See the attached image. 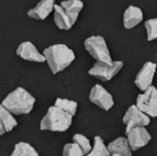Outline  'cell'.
Returning <instances> with one entry per match:
<instances>
[{"mask_svg":"<svg viewBox=\"0 0 157 156\" xmlns=\"http://www.w3.org/2000/svg\"><path fill=\"white\" fill-rule=\"evenodd\" d=\"M63 156H85V154L78 146V144L74 143L64 145L63 150Z\"/></svg>","mask_w":157,"mask_h":156,"instance_id":"cell-23","label":"cell"},{"mask_svg":"<svg viewBox=\"0 0 157 156\" xmlns=\"http://www.w3.org/2000/svg\"><path fill=\"white\" fill-rule=\"evenodd\" d=\"M86 50L97 62H103L106 63H112L109 50L107 42L102 36H91L84 42Z\"/></svg>","mask_w":157,"mask_h":156,"instance_id":"cell-4","label":"cell"},{"mask_svg":"<svg viewBox=\"0 0 157 156\" xmlns=\"http://www.w3.org/2000/svg\"><path fill=\"white\" fill-rule=\"evenodd\" d=\"M17 54L25 61L43 63L45 62V57L40 53L35 45L30 41H24L20 43L17 49Z\"/></svg>","mask_w":157,"mask_h":156,"instance_id":"cell-11","label":"cell"},{"mask_svg":"<svg viewBox=\"0 0 157 156\" xmlns=\"http://www.w3.org/2000/svg\"><path fill=\"white\" fill-rule=\"evenodd\" d=\"M73 141L74 143L78 144V146L82 149L85 155H86L92 149L89 140L82 134H75L73 137Z\"/></svg>","mask_w":157,"mask_h":156,"instance_id":"cell-21","label":"cell"},{"mask_svg":"<svg viewBox=\"0 0 157 156\" xmlns=\"http://www.w3.org/2000/svg\"><path fill=\"white\" fill-rule=\"evenodd\" d=\"M129 144L132 151H137L144 146H146L152 136L149 131L145 129V127H135L132 128L130 131L126 133Z\"/></svg>","mask_w":157,"mask_h":156,"instance_id":"cell-9","label":"cell"},{"mask_svg":"<svg viewBox=\"0 0 157 156\" xmlns=\"http://www.w3.org/2000/svg\"><path fill=\"white\" fill-rule=\"evenodd\" d=\"M136 106L146 115L152 118L157 117V89L151 86L136 100Z\"/></svg>","mask_w":157,"mask_h":156,"instance_id":"cell-6","label":"cell"},{"mask_svg":"<svg viewBox=\"0 0 157 156\" xmlns=\"http://www.w3.org/2000/svg\"><path fill=\"white\" fill-rule=\"evenodd\" d=\"M54 23L55 25L60 29H70L73 27V24L69 18V17L67 16V14L65 13L64 9L63 8V6L61 5H56L54 6Z\"/></svg>","mask_w":157,"mask_h":156,"instance_id":"cell-16","label":"cell"},{"mask_svg":"<svg viewBox=\"0 0 157 156\" xmlns=\"http://www.w3.org/2000/svg\"><path fill=\"white\" fill-rule=\"evenodd\" d=\"M108 149L111 154H117L124 156H132V150L129 144L128 139L120 137L108 145Z\"/></svg>","mask_w":157,"mask_h":156,"instance_id":"cell-14","label":"cell"},{"mask_svg":"<svg viewBox=\"0 0 157 156\" xmlns=\"http://www.w3.org/2000/svg\"><path fill=\"white\" fill-rule=\"evenodd\" d=\"M144 19L142 9L135 6H130L123 14V25L127 29H131L139 25Z\"/></svg>","mask_w":157,"mask_h":156,"instance_id":"cell-13","label":"cell"},{"mask_svg":"<svg viewBox=\"0 0 157 156\" xmlns=\"http://www.w3.org/2000/svg\"><path fill=\"white\" fill-rule=\"evenodd\" d=\"M54 106L63 110L64 112L72 115L73 117L76 114L77 111V103L75 101L69 100L66 98H57Z\"/></svg>","mask_w":157,"mask_h":156,"instance_id":"cell-20","label":"cell"},{"mask_svg":"<svg viewBox=\"0 0 157 156\" xmlns=\"http://www.w3.org/2000/svg\"><path fill=\"white\" fill-rule=\"evenodd\" d=\"M122 67L123 63L121 61H113L112 63L97 62L88 71V74L102 81H109L121 70Z\"/></svg>","mask_w":157,"mask_h":156,"instance_id":"cell-5","label":"cell"},{"mask_svg":"<svg viewBox=\"0 0 157 156\" xmlns=\"http://www.w3.org/2000/svg\"><path fill=\"white\" fill-rule=\"evenodd\" d=\"M10 156H39V154L29 143L20 142L15 145Z\"/></svg>","mask_w":157,"mask_h":156,"instance_id":"cell-19","label":"cell"},{"mask_svg":"<svg viewBox=\"0 0 157 156\" xmlns=\"http://www.w3.org/2000/svg\"><path fill=\"white\" fill-rule=\"evenodd\" d=\"M36 102L35 97L23 87H17L9 93L2 101V105L14 115L29 114Z\"/></svg>","mask_w":157,"mask_h":156,"instance_id":"cell-2","label":"cell"},{"mask_svg":"<svg viewBox=\"0 0 157 156\" xmlns=\"http://www.w3.org/2000/svg\"><path fill=\"white\" fill-rule=\"evenodd\" d=\"M151 117L143 112L136 105L131 106L123 117V123L126 125V133L135 127H145L151 122Z\"/></svg>","mask_w":157,"mask_h":156,"instance_id":"cell-7","label":"cell"},{"mask_svg":"<svg viewBox=\"0 0 157 156\" xmlns=\"http://www.w3.org/2000/svg\"><path fill=\"white\" fill-rule=\"evenodd\" d=\"M110 156H124V155H121V154H111Z\"/></svg>","mask_w":157,"mask_h":156,"instance_id":"cell-25","label":"cell"},{"mask_svg":"<svg viewBox=\"0 0 157 156\" xmlns=\"http://www.w3.org/2000/svg\"><path fill=\"white\" fill-rule=\"evenodd\" d=\"M72 122V115L64 112L55 106H52L49 108L46 115L42 118L40 128L41 131L63 132L71 127Z\"/></svg>","mask_w":157,"mask_h":156,"instance_id":"cell-3","label":"cell"},{"mask_svg":"<svg viewBox=\"0 0 157 156\" xmlns=\"http://www.w3.org/2000/svg\"><path fill=\"white\" fill-rule=\"evenodd\" d=\"M43 55L54 74L66 69L75 59L74 51L65 44H53L43 51Z\"/></svg>","mask_w":157,"mask_h":156,"instance_id":"cell-1","label":"cell"},{"mask_svg":"<svg viewBox=\"0 0 157 156\" xmlns=\"http://www.w3.org/2000/svg\"><path fill=\"white\" fill-rule=\"evenodd\" d=\"M0 120L2 121L6 132L11 131L15 127L17 126V122L8 109H6L2 104H0Z\"/></svg>","mask_w":157,"mask_h":156,"instance_id":"cell-17","label":"cell"},{"mask_svg":"<svg viewBox=\"0 0 157 156\" xmlns=\"http://www.w3.org/2000/svg\"><path fill=\"white\" fill-rule=\"evenodd\" d=\"M55 0H40L37 6L28 12V16L35 19H45L52 12Z\"/></svg>","mask_w":157,"mask_h":156,"instance_id":"cell-12","label":"cell"},{"mask_svg":"<svg viewBox=\"0 0 157 156\" xmlns=\"http://www.w3.org/2000/svg\"><path fill=\"white\" fill-rule=\"evenodd\" d=\"M89 100L106 111L109 110L114 106V100L111 94L101 85H96L91 89L89 94Z\"/></svg>","mask_w":157,"mask_h":156,"instance_id":"cell-8","label":"cell"},{"mask_svg":"<svg viewBox=\"0 0 157 156\" xmlns=\"http://www.w3.org/2000/svg\"><path fill=\"white\" fill-rule=\"evenodd\" d=\"M60 5L63 6L74 25L78 18L79 13L84 7V3L81 0H64Z\"/></svg>","mask_w":157,"mask_h":156,"instance_id":"cell-15","label":"cell"},{"mask_svg":"<svg viewBox=\"0 0 157 156\" xmlns=\"http://www.w3.org/2000/svg\"><path fill=\"white\" fill-rule=\"evenodd\" d=\"M156 68V63L153 62H147L144 64L134 80L135 85L140 90L145 91L149 86H152Z\"/></svg>","mask_w":157,"mask_h":156,"instance_id":"cell-10","label":"cell"},{"mask_svg":"<svg viewBox=\"0 0 157 156\" xmlns=\"http://www.w3.org/2000/svg\"><path fill=\"white\" fill-rule=\"evenodd\" d=\"M6 132V130H5V127H4V125H3L2 121L0 120V136L4 135Z\"/></svg>","mask_w":157,"mask_h":156,"instance_id":"cell-24","label":"cell"},{"mask_svg":"<svg viewBox=\"0 0 157 156\" xmlns=\"http://www.w3.org/2000/svg\"><path fill=\"white\" fill-rule=\"evenodd\" d=\"M108 146L105 145L102 138L100 136H96L94 139V145L91 151L86 154V156H110Z\"/></svg>","mask_w":157,"mask_h":156,"instance_id":"cell-18","label":"cell"},{"mask_svg":"<svg viewBox=\"0 0 157 156\" xmlns=\"http://www.w3.org/2000/svg\"><path fill=\"white\" fill-rule=\"evenodd\" d=\"M145 29L147 32V40L152 41L157 39V17L148 19L145 22Z\"/></svg>","mask_w":157,"mask_h":156,"instance_id":"cell-22","label":"cell"}]
</instances>
